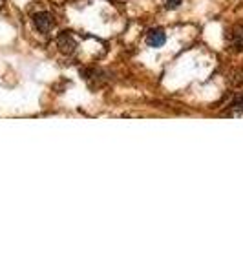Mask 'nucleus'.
Masks as SVG:
<instances>
[{
	"label": "nucleus",
	"instance_id": "f257e3e1",
	"mask_svg": "<svg viewBox=\"0 0 243 274\" xmlns=\"http://www.w3.org/2000/svg\"><path fill=\"white\" fill-rule=\"evenodd\" d=\"M35 26H37L39 31L48 33L53 28V17H51L50 13H37L35 15Z\"/></svg>",
	"mask_w": 243,
	"mask_h": 274
},
{
	"label": "nucleus",
	"instance_id": "f03ea898",
	"mask_svg": "<svg viewBox=\"0 0 243 274\" xmlns=\"http://www.w3.org/2000/svg\"><path fill=\"white\" fill-rule=\"evenodd\" d=\"M164 40H166V37H164V33L161 29H152L147 35V44L152 46V48H161L164 44Z\"/></svg>",
	"mask_w": 243,
	"mask_h": 274
},
{
	"label": "nucleus",
	"instance_id": "7ed1b4c3",
	"mask_svg": "<svg viewBox=\"0 0 243 274\" xmlns=\"http://www.w3.org/2000/svg\"><path fill=\"white\" fill-rule=\"evenodd\" d=\"M57 42H59V48H61L64 53H72V51H74V48H75L74 39H72L68 33H63V35H61Z\"/></svg>",
	"mask_w": 243,
	"mask_h": 274
},
{
	"label": "nucleus",
	"instance_id": "20e7f679",
	"mask_svg": "<svg viewBox=\"0 0 243 274\" xmlns=\"http://www.w3.org/2000/svg\"><path fill=\"white\" fill-rule=\"evenodd\" d=\"M232 37H234V46L236 48H243V29H236Z\"/></svg>",
	"mask_w": 243,
	"mask_h": 274
},
{
	"label": "nucleus",
	"instance_id": "39448f33",
	"mask_svg": "<svg viewBox=\"0 0 243 274\" xmlns=\"http://www.w3.org/2000/svg\"><path fill=\"white\" fill-rule=\"evenodd\" d=\"M183 0H163V4L166 9H175V7H179V4Z\"/></svg>",
	"mask_w": 243,
	"mask_h": 274
}]
</instances>
